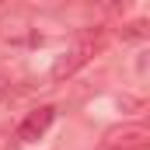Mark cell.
I'll return each instance as SVG.
<instances>
[{
  "instance_id": "1",
  "label": "cell",
  "mask_w": 150,
  "mask_h": 150,
  "mask_svg": "<svg viewBox=\"0 0 150 150\" xmlns=\"http://www.w3.org/2000/svg\"><path fill=\"white\" fill-rule=\"evenodd\" d=\"M101 49V38H80L74 49H67L56 63H52V80H67V77H74L80 67H87L91 59H94V52Z\"/></svg>"
},
{
  "instance_id": "4",
  "label": "cell",
  "mask_w": 150,
  "mask_h": 150,
  "mask_svg": "<svg viewBox=\"0 0 150 150\" xmlns=\"http://www.w3.org/2000/svg\"><path fill=\"white\" fill-rule=\"evenodd\" d=\"M122 35H126V38H143V35H147V25L136 21V25H129V32H122Z\"/></svg>"
},
{
  "instance_id": "2",
  "label": "cell",
  "mask_w": 150,
  "mask_h": 150,
  "mask_svg": "<svg viewBox=\"0 0 150 150\" xmlns=\"http://www.w3.org/2000/svg\"><path fill=\"white\" fill-rule=\"evenodd\" d=\"M150 129L143 122H129V126H115L105 133V147L108 150H147Z\"/></svg>"
},
{
  "instance_id": "3",
  "label": "cell",
  "mask_w": 150,
  "mask_h": 150,
  "mask_svg": "<svg viewBox=\"0 0 150 150\" xmlns=\"http://www.w3.org/2000/svg\"><path fill=\"white\" fill-rule=\"evenodd\" d=\"M52 119H56V108H52V105H38L35 112H28L25 122L18 126V140H21V143H35L38 136L52 126Z\"/></svg>"
},
{
  "instance_id": "5",
  "label": "cell",
  "mask_w": 150,
  "mask_h": 150,
  "mask_svg": "<svg viewBox=\"0 0 150 150\" xmlns=\"http://www.w3.org/2000/svg\"><path fill=\"white\" fill-rule=\"evenodd\" d=\"M11 94H14V91H11V80L0 77V101H11Z\"/></svg>"
},
{
  "instance_id": "6",
  "label": "cell",
  "mask_w": 150,
  "mask_h": 150,
  "mask_svg": "<svg viewBox=\"0 0 150 150\" xmlns=\"http://www.w3.org/2000/svg\"><path fill=\"white\" fill-rule=\"evenodd\" d=\"M108 7H112V11H129L133 0H108Z\"/></svg>"
}]
</instances>
